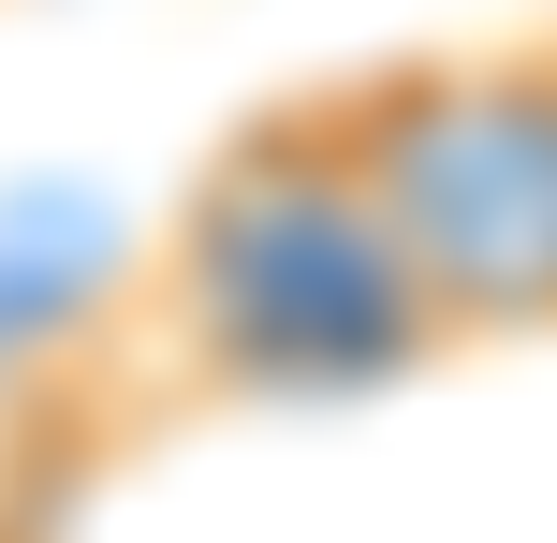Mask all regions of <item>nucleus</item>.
<instances>
[{
    "label": "nucleus",
    "mask_w": 557,
    "mask_h": 543,
    "mask_svg": "<svg viewBox=\"0 0 557 543\" xmlns=\"http://www.w3.org/2000/svg\"><path fill=\"white\" fill-rule=\"evenodd\" d=\"M441 338H557V45L382 59L323 88Z\"/></svg>",
    "instance_id": "f03ea898"
},
{
    "label": "nucleus",
    "mask_w": 557,
    "mask_h": 543,
    "mask_svg": "<svg viewBox=\"0 0 557 543\" xmlns=\"http://www.w3.org/2000/svg\"><path fill=\"white\" fill-rule=\"evenodd\" d=\"M0 543H45V529H29V515H0Z\"/></svg>",
    "instance_id": "7ed1b4c3"
},
{
    "label": "nucleus",
    "mask_w": 557,
    "mask_h": 543,
    "mask_svg": "<svg viewBox=\"0 0 557 543\" xmlns=\"http://www.w3.org/2000/svg\"><path fill=\"white\" fill-rule=\"evenodd\" d=\"M162 323L235 397H352V382L455 353L337 103H278L191 176L162 235Z\"/></svg>",
    "instance_id": "f257e3e1"
}]
</instances>
